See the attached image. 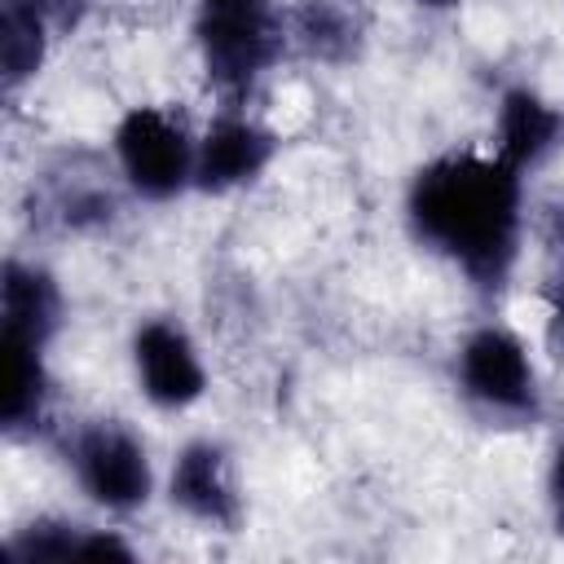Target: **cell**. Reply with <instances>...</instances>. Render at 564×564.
<instances>
[{"label":"cell","mask_w":564,"mask_h":564,"mask_svg":"<svg viewBox=\"0 0 564 564\" xmlns=\"http://www.w3.org/2000/svg\"><path fill=\"white\" fill-rule=\"evenodd\" d=\"M410 220L476 286H498L516 260L520 172L480 154L441 159L414 176Z\"/></svg>","instance_id":"1"},{"label":"cell","mask_w":564,"mask_h":564,"mask_svg":"<svg viewBox=\"0 0 564 564\" xmlns=\"http://www.w3.org/2000/svg\"><path fill=\"white\" fill-rule=\"evenodd\" d=\"M203 57L216 84L247 88L278 53V31L264 0H229V4H203L198 22Z\"/></svg>","instance_id":"2"},{"label":"cell","mask_w":564,"mask_h":564,"mask_svg":"<svg viewBox=\"0 0 564 564\" xmlns=\"http://www.w3.org/2000/svg\"><path fill=\"white\" fill-rule=\"evenodd\" d=\"M115 150H119V163H123L128 181L145 198H172L189 181V167H194L181 123H172L154 106H141V110L123 115V123L115 132Z\"/></svg>","instance_id":"3"},{"label":"cell","mask_w":564,"mask_h":564,"mask_svg":"<svg viewBox=\"0 0 564 564\" xmlns=\"http://www.w3.org/2000/svg\"><path fill=\"white\" fill-rule=\"evenodd\" d=\"M75 471H79V485L110 511H128L137 502H145L150 494V463H145V449L137 445L132 432L115 427V423H101V427H88L75 445Z\"/></svg>","instance_id":"4"},{"label":"cell","mask_w":564,"mask_h":564,"mask_svg":"<svg viewBox=\"0 0 564 564\" xmlns=\"http://www.w3.org/2000/svg\"><path fill=\"white\" fill-rule=\"evenodd\" d=\"M463 383L476 401L502 414L533 410V366L516 335L485 326L463 344Z\"/></svg>","instance_id":"5"},{"label":"cell","mask_w":564,"mask_h":564,"mask_svg":"<svg viewBox=\"0 0 564 564\" xmlns=\"http://www.w3.org/2000/svg\"><path fill=\"white\" fill-rule=\"evenodd\" d=\"M137 370L145 383V397L163 410H181L198 401L203 392V366L194 357V344L172 322H150L137 335Z\"/></svg>","instance_id":"6"},{"label":"cell","mask_w":564,"mask_h":564,"mask_svg":"<svg viewBox=\"0 0 564 564\" xmlns=\"http://www.w3.org/2000/svg\"><path fill=\"white\" fill-rule=\"evenodd\" d=\"M269 150H273V141L264 128H256L247 119H220L203 137V150L194 159V176L203 189H234L269 163Z\"/></svg>","instance_id":"7"},{"label":"cell","mask_w":564,"mask_h":564,"mask_svg":"<svg viewBox=\"0 0 564 564\" xmlns=\"http://www.w3.org/2000/svg\"><path fill=\"white\" fill-rule=\"evenodd\" d=\"M172 498H176L194 520H207V524H234V520H238V498H234V489H229L225 458H220L216 445H189V449L176 458Z\"/></svg>","instance_id":"8"},{"label":"cell","mask_w":564,"mask_h":564,"mask_svg":"<svg viewBox=\"0 0 564 564\" xmlns=\"http://www.w3.org/2000/svg\"><path fill=\"white\" fill-rule=\"evenodd\" d=\"M560 137V115L529 88L507 93L502 119H498V159L511 163L516 172L538 163Z\"/></svg>","instance_id":"9"},{"label":"cell","mask_w":564,"mask_h":564,"mask_svg":"<svg viewBox=\"0 0 564 564\" xmlns=\"http://www.w3.org/2000/svg\"><path fill=\"white\" fill-rule=\"evenodd\" d=\"M53 322H57V291H53L48 273L9 264L4 269V335L44 344Z\"/></svg>","instance_id":"10"},{"label":"cell","mask_w":564,"mask_h":564,"mask_svg":"<svg viewBox=\"0 0 564 564\" xmlns=\"http://www.w3.org/2000/svg\"><path fill=\"white\" fill-rule=\"evenodd\" d=\"M40 348H44L40 339L4 335V397H0L4 427H26L40 414V401H44Z\"/></svg>","instance_id":"11"},{"label":"cell","mask_w":564,"mask_h":564,"mask_svg":"<svg viewBox=\"0 0 564 564\" xmlns=\"http://www.w3.org/2000/svg\"><path fill=\"white\" fill-rule=\"evenodd\" d=\"M44 26L48 13L40 0H4V22H0V53H4V79L22 84L35 75L44 57Z\"/></svg>","instance_id":"12"},{"label":"cell","mask_w":564,"mask_h":564,"mask_svg":"<svg viewBox=\"0 0 564 564\" xmlns=\"http://www.w3.org/2000/svg\"><path fill=\"white\" fill-rule=\"evenodd\" d=\"M300 31L308 35V44H313L317 53H335V48H330V40H344V44H348V22H344V18H335V13H330V4H322V0H313V4L304 9Z\"/></svg>","instance_id":"13"},{"label":"cell","mask_w":564,"mask_h":564,"mask_svg":"<svg viewBox=\"0 0 564 564\" xmlns=\"http://www.w3.org/2000/svg\"><path fill=\"white\" fill-rule=\"evenodd\" d=\"M551 498H555V520L564 529V445L555 454V471H551Z\"/></svg>","instance_id":"14"},{"label":"cell","mask_w":564,"mask_h":564,"mask_svg":"<svg viewBox=\"0 0 564 564\" xmlns=\"http://www.w3.org/2000/svg\"><path fill=\"white\" fill-rule=\"evenodd\" d=\"M560 326H564V278H560Z\"/></svg>","instance_id":"15"},{"label":"cell","mask_w":564,"mask_h":564,"mask_svg":"<svg viewBox=\"0 0 564 564\" xmlns=\"http://www.w3.org/2000/svg\"><path fill=\"white\" fill-rule=\"evenodd\" d=\"M203 4H229V0H203Z\"/></svg>","instance_id":"16"},{"label":"cell","mask_w":564,"mask_h":564,"mask_svg":"<svg viewBox=\"0 0 564 564\" xmlns=\"http://www.w3.org/2000/svg\"><path fill=\"white\" fill-rule=\"evenodd\" d=\"M427 4H449V0H427Z\"/></svg>","instance_id":"17"}]
</instances>
